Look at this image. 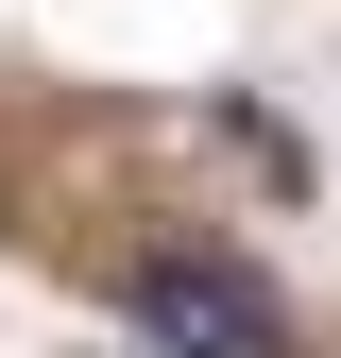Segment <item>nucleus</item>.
I'll use <instances>...</instances> for the list:
<instances>
[{"label":"nucleus","instance_id":"obj_1","mask_svg":"<svg viewBox=\"0 0 341 358\" xmlns=\"http://www.w3.org/2000/svg\"><path fill=\"white\" fill-rule=\"evenodd\" d=\"M119 307H137V341L154 358H290V307L239 273V256H205V239H170L119 273Z\"/></svg>","mask_w":341,"mask_h":358}]
</instances>
